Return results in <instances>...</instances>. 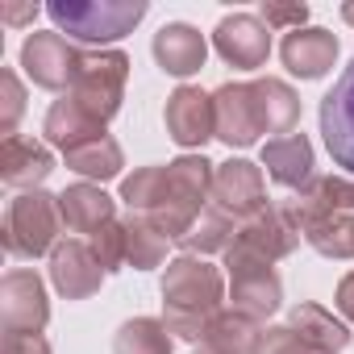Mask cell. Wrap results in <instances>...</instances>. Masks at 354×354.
Here are the masks:
<instances>
[{"mask_svg": "<svg viewBox=\"0 0 354 354\" xmlns=\"http://www.w3.org/2000/svg\"><path fill=\"white\" fill-rule=\"evenodd\" d=\"M146 13V5H50V17L84 38V42H109V38H121L129 26H138Z\"/></svg>", "mask_w": 354, "mask_h": 354, "instance_id": "1", "label": "cell"}, {"mask_svg": "<svg viewBox=\"0 0 354 354\" xmlns=\"http://www.w3.org/2000/svg\"><path fill=\"white\" fill-rule=\"evenodd\" d=\"M321 133L333 162L354 175V63L337 75V84L321 100Z\"/></svg>", "mask_w": 354, "mask_h": 354, "instance_id": "2", "label": "cell"}, {"mask_svg": "<svg viewBox=\"0 0 354 354\" xmlns=\"http://www.w3.org/2000/svg\"><path fill=\"white\" fill-rule=\"evenodd\" d=\"M55 238V205L46 196H21L9 213V250L38 254Z\"/></svg>", "mask_w": 354, "mask_h": 354, "instance_id": "3", "label": "cell"}, {"mask_svg": "<svg viewBox=\"0 0 354 354\" xmlns=\"http://www.w3.org/2000/svg\"><path fill=\"white\" fill-rule=\"evenodd\" d=\"M26 67H30V75H34L38 84L59 88V84H67V75H75V67H84V63H75V55H71L55 34H38V38L26 42Z\"/></svg>", "mask_w": 354, "mask_h": 354, "instance_id": "4", "label": "cell"}, {"mask_svg": "<svg viewBox=\"0 0 354 354\" xmlns=\"http://www.w3.org/2000/svg\"><path fill=\"white\" fill-rule=\"evenodd\" d=\"M217 46L230 63L238 67H259L267 59V34L250 21V17H234L217 30Z\"/></svg>", "mask_w": 354, "mask_h": 354, "instance_id": "5", "label": "cell"}, {"mask_svg": "<svg viewBox=\"0 0 354 354\" xmlns=\"http://www.w3.org/2000/svg\"><path fill=\"white\" fill-rule=\"evenodd\" d=\"M167 125L171 133L180 138V142H201L209 138V125H213V109H209V96L184 88V92H175L171 96V109H167Z\"/></svg>", "mask_w": 354, "mask_h": 354, "instance_id": "6", "label": "cell"}, {"mask_svg": "<svg viewBox=\"0 0 354 354\" xmlns=\"http://www.w3.org/2000/svg\"><path fill=\"white\" fill-rule=\"evenodd\" d=\"M154 55H158V63H162L167 71L188 75V71H196V67L205 63V42H201V34L188 30V26H171V30L158 34Z\"/></svg>", "mask_w": 354, "mask_h": 354, "instance_id": "7", "label": "cell"}, {"mask_svg": "<svg viewBox=\"0 0 354 354\" xmlns=\"http://www.w3.org/2000/svg\"><path fill=\"white\" fill-rule=\"evenodd\" d=\"M333 50H337V42L329 34H321V30H304V34H292L283 42V59H288V67L296 75H321L329 67Z\"/></svg>", "mask_w": 354, "mask_h": 354, "instance_id": "8", "label": "cell"}, {"mask_svg": "<svg viewBox=\"0 0 354 354\" xmlns=\"http://www.w3.org/2000/svg\"><path fill=\"white\" fill-rule=\"evenodd\" d=\"M55 279H59V288H63L67 296H84V292L96 288L100 267H92V254H88L84 246H63V250L55 254Z\"/></svg>", "mask_w": 354, "mask_h": 354, "instance_id": "9", "label": "cell"}, {"mask_svg": "<svg viewBox=\"0 0 354 354\" xmlns=\"http://www.w3.org/2000/svg\"><path fill=\"white\" fill-rule=\"evenodd\" d=\"M50 171V158L42 146H34L30 138H9L5 142V180L9 184H30V180H42Z\"/></svg>", "mask_w": 354, "mask_h": 354, "instance_id": "10", "label": "cell"}, {"mask_svg": "<svg viewBox=\"0 0 354 354\" xmlns=\"http://www.w3.org/2000/svg\"><path fill=\"white\" fill-rule=\"evenodd\" d=\"M263 158L271 162V175H275V180H283V184L304 180L308 167H313V158H308V142H304V138H283V142H271V146L263 150Z\"/></svg>", "mask_w": 354, "mask_h": 354, "instance_id": "11", "label": "cell"}, {"mask_svg": "<svg viewBox=\"0 0 354 354\" xmlns=\"http://www.w3.org/2000/svg\"><path fill=\"white\" fill-rule=\"evenodd\" d=\"M63 217L75 225V230H100V221H109V196L96 192V188H71L63 196Z\"/></svg>", "mask_w": 354, "mask_h": 354, "instance_id": "12", "label": "cell"}, {"mask_svg": "<svg viewBox=\"0 0 354 354\" xmlns=\"http://www.w3.org/2000/svg\"><path fill=\"white\" fill-rule=\"evenodd\" d=\"M67 158L75 162V171H88V175H113L117 171V146L104 142V133L75 146V150H67Z\"/></svg>", "mask_w": 354, "mask_h": 354, "instance_id": "13", "label": "cell"}, {"mask_svg": "<svg viewBox=\"0 0 354 354\" xmlns=\"http://www.w3.org/2000/svg\"><path fill=\"white\" fill-rule=\"evenodd\" d=\"M117 354H167V337L158 333L154 321H138V325H125L121 329Z\"/></svg>", "mask_w": 354, "mask_h": 354, "instance_id": "14", "label": "cell"}, {"mask_svg": "<svg viewBox=\"0 0 354 354\" xmlns=\"http://www.w3.org/2000/svg\"><path fill=\"white\" fill-rule=\"evenodd\" d=\"M267 17H275V21H304V9H271Z\"/></svg>", "mask_w": 354, "mask_h": 354, "instance_id": "15", "label": "cell"}]
</instances>
